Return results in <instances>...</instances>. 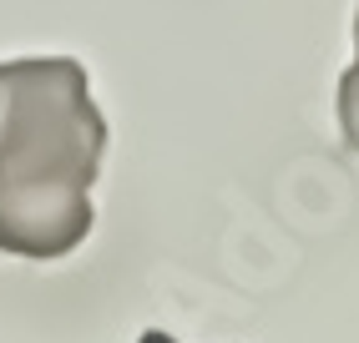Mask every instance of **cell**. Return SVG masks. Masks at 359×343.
Instances as JSON below:
<instances>
[{"mask_svg":"<svg viewBox=\"0 0 359 343\" xmlns=\"http://www.w3.org/2000/svg\"><path fill=\"white\" fill-rule=\"evenodd\" d=\"M107 116L71 56L0 61V253L51 262L91 232Z\"/></svg>","mask_w":359,"mask_h":343,"instance_id":"1","label":"cell"},{"mask_svg":"<svg viewBox=\"0 0 359 343\" xmlns=\"http://www.w3.org/2000/svg\"><path fill=\"white\" fill-rule=\"evenodd\" d=\"M334 116H339V136L349 152H359V6H354V61L344 66L339 91H334Z\"/></svg>","mask_w":359,"mask_h":343,"instance_id":"2","label":"cell"}]
</instances>
